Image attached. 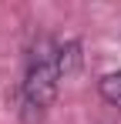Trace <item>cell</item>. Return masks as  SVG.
<instances>
[{"mask_svg":"<svg viewBox=\"0 0 121 124\" xmlns=\"http://www.w3.org/2000/svg\"><path fill=\"white\" fill-rule=\"evenodd\" d=\"M57 70H60V81L74 77V74L81 70V44L78 40L57 44Z\"/></svg>","mask_w":121,"mask_h":124,"instance_id":"7a4b0ae2","label":"cell"},{"mask_svg":"<svg viewBox=\"0 0 121 124\" xmlns=\"http://www.w3.org/2000/svg\"><path fill=\"white\" fill-rule=\"evenodd\" d=\"M60 87V70H57V44L51 37H37V44L27 54V70H24V107L27 111H47Z\"/></svg>","mask_w":121,"mask_h":124,"instance_id":"6da1fadb","label":"cell"},{"mask_svg":"<svg viewBox=\"0 0 121 124\" xmlns=\"http://www.w3.org/2000/svg\"><path fill=\"white\" fill-rule=\"evenodd\" d=\"M98 91L101 97L108 104H114V107H121V70H114V74H104L98 81Z\"/></svg>","mask_w":121,"mask_h":124,"instance_id":"3957f363","label":"cell"}]
</instances>
